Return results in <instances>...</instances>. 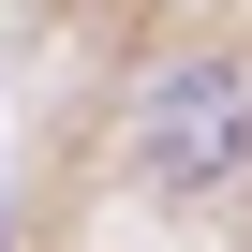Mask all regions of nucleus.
<instances>
[{
	"label": "nucleus",
	"instance_id": "f257e3e1",
	"mask_svg": "<svg viewBox=\"0 0 252 252\" xmlns=\"http://www.w3.org/2000/svg\"><path fill=\"white\" fill-rule=\"evenodd\" d=\"M237 134H252L237 74H163V89H149V119H134V163H149V178H222V163H237Z\"/></svg>",
	"mask_w": 252,
	"mask_h": 252
}]
</instances>
